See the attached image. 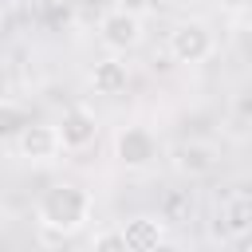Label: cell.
Listing matches in <instances>:
<instances>
[{"instance_id": "1", "label": "cell", "mask_w": 252, "mask_h": 252, "mask_svg": "<svg viewBox=\"0 0 252 252\" xmlns=\"http://www.w3.org/2000/svg\"><path fill=\"white\" fill-rule=\"evenodd\" d=\"M91 209H94V201H91V193L83 189V185H71V181H59V185H51L43 197H39V205H35V220L47 228V232H79L87 220H91Z\"/></svg>"}, {"instance_id": "2", "label": "cell", "mask_w": 252, "mask_h": 252, "mask_svg": "<svg viewBox=\"0 0 252 252\" xmlns=\"http://www.w3.org/2000/svg\"><path fill=\"white\" fill-rule=\"evenodd\" d=\"M217 51V35L205 20H177L169 32V55L177 63H205Z\"/></svg>"}, {"instance_id": "3", "label": "cell", "mask_w": 252, "mask_h": 252, "mask_svg": "<svg viewBox=\"0 0 252 252\" xmlns=\"http://www.w3.org/2000/svg\"><path fill=\"white\" fill-rule=\"evenodd\" d=\"M158 134L150 130V126H126V130H118V138H114V158L126 165V169H150L154 161H158Z\"/></svg>"}, {"instance_id": "4", "label": "cell", "mask_w": 252, "mask_h": 252, "mask_svg": "<svg viewBox=\"0 0 252 252\" xmlns=\"http://www.w3.org/2000/svg\"><path fill=\"white\" fill-rule=\"evenodd\" d=\"M12 146H16V154H20L24 161H55V158L63 154L59 134H55L51 122H28Z\"/></svg>"}, {"instance_id": "5", "label": "cell", "mask_w": 252, "mask_h": 252, "mask_svg": "<svg viewBox=\"0 0 252 252\" xmlns=\"http://www.w3.org/2000/svg\"><path fill=\"white\" fill-rule=\"evenodd\" d=\"M98 39H102L106 51L126 55V51H134L142 43V20H134L126 12H106L102 24H98Z\"/></svg>"}, {"instance_id": "6", "label": "cell", "mask_w": 252, "mask_h": 252, "mask_svg": "<svg viewBox=\"0 0 252 252\" xmlns=\"http://www.w3.org/2000/svg\"><path fill=\"white\" fill-rule=\"evenodd\" d=\"M118 236H122V248L126 252H158L165 244V220L161 217H150V213H138V217H130L118 228Z\"/></svg>"}, {"instance_id": "7", "label": "cell", "mask_w": 252, "mask_h": 252, "mask_svg": "<svg viewBox=\"0 0 252 252\" xmlns=\"http://www.w3.org/2000/svg\"><path fill=\"white\" fill-rule=\"evenodd\" d=\"M55 134H59V146L63 150H87L98 138V118L87 106H71L63 114V122L55 126Z\"/></svg>"}, {"instance_id": "8", "label": "cell", "mask_w": 252, "mask_h": 252, "mask_svg": "<svg viewBox=\"0 0 252 252\" xmlns=\"http://www.w3.org/2000/svg\"><path fill=\"white\" fill-rule=\"evenodd\" d=\"M248 228H252V201H248V193L240 189V193H232V197L220 205V213H217V236H224V240H244Z\"/></svg>"}, {"instance_id": "9", "label": "cell", "mask_w": 252, "mask_h": 252, "mask_svg": "<svg viewBox=\"0 0 252 252\" xmlns=\"http://www.w3.org/2000/svg\"><path fill=\"white\" fill-rule=\"evenodd\" d=\"M173 169L185 177H205L217 169V150L209 142H181L173 150Z\"/></svg>"}, {"instance_id": "10", "label": "cell", "mask_w": 252, "mask_h": 252, "mask_svg": "<svg viewBox=\"0 0 252 252\" xmlns=\"http://www.w3.org/2000/svg\"><path fill=\"white\" fill-rule=\"evenodd\" d=\"M126 83H130V71H126V63H122L118 55H106V59H98V63L91 67V87H94V94H122Z\"/></svg>"}, {"instance_id": "11", "label": "cell", "mask_w": 252, "mask_h": 252, "mask_svg": "<svg viewBox=\"0 0 252 252\" xmlns=\"http://www.w3.org/2000/svg\"><path fill=\"white\" fill-rule=\"evenodd\" d=\"M32 122V114L24 110V102L16 98H0V142H16L20 130Z\"/></svg>"}, {"instance_id": "12", "label": "cell", "mask_w": 252, "mask_h": 252, "mask_svg": "<svg viewBox=\"0 0 252 252\" xmlns=\"http://www.w3.org/2000/svg\"><path fill=\"white\" fill-rule=\"evenodd\" d=\"M189 209H193L189 193H169V197H165V205H161V220H185V217H189Z\"/></svg>"}, {"instance_id": "13", "label": "cell", "mask_w": 252, "mask_h": 252, "mask_svg": "<svg viewBox=\"0 0 252 252\" xmlns=\"http://www.w3.org/2000/svg\"><path fill=\"white\" fill-rule=\"evenodd\" d=\"M91 252H126V248H122V236H118V228H106V232H98Z\"/></svg>"}, {"instance_id": "14", "label": "cell", "mask_w": 252, "mask_h": 252, "mask_svg": "<svg viewBox=\"0 0 252 252\" xmlns=\"http://www.w3.org/2000/svg\"><path fill=\"white\" fill-rule=\"evenodd\" d=\"M150 8H154V0H114V12H126L134 20H142Z\"/></svg>"}, {"instance_id": "15", "label": "cell", "mask_w": 252, "mask_h": 252, "mask_svg": "<svg viewBox=\"0 0 252 252\" xmlns=\"http://www.w3.org/2000/svg\"><path fill=\"white\" fill-rule=\"evenodd\" d=\"M224 4H228V8H232V12H240V8H244V4H248V0H224Z\"/></svg>"}]
</instances>
